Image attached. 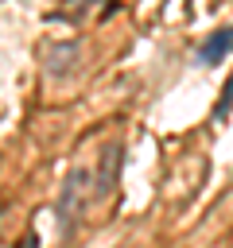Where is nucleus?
<instances>
[{
  "label": "nucleus",
  "mask_w": 233,
  "mask_h": 248,
  "mask_svg": "<svg viewBox=\"0 0 233 248\" xmlns=\"http://www.w3.org/2000/svg\"><path fill=\"white\" fill-rule=\"evenodd\" d=\"M78 66H82V43H74V39L50 43V46L43 50V70H47V78H70Z\"/></svg>",
  "instance_id": "nucleus-1"
},
{
  "label": "nucleus",
  "mask_w": 233,
  "mask_h": 248,
  "mask_svg": "<svg viewBox=\"0 0 233 248\" xmlns=\"http://www.w3.org/2000/svg\"><path fill=\"white\" fill-rule=\"evenodd\" d=\"M120 163H124V155H120V143H109V147L101 151V163H97L93 198H105V194H113V190H116V178H120Z\"/></svg>",
  "instance_id": "nucleus-2"
},
{
  "label": "nucleus",
  "mask_w": 233,
  "mask_h": 248,
  "mask_svg": "<svg viewBox=\"0 0 233 248\" xmlns=\"http://www.w3.org/2000/svg\"><path fill=\"white\" fill-rule=\"evenodd\" d=\"M229 50H233V27H217V31L206 35V43L198 46L194 62H198V66H217V62L229 58Z\"/></svg>",
  "instance_id": "nucleus-3"
},
{
  "label": "nucleus",
  "mask_w": 233,
  "mask_h": 248,
  "mask_svg": "<svg viewBox=\"0 0 233 248\" xmlns=\"http://www.w3.org/2000/svg\"><path fill=\"white\" fill-rule=\"evenodd\" d=\"M85 182H89V170H74V174L66 178V186H62V198H58V221H62V229L70 225V217H74V194H78Z\"/></svg>",
  "instance_id": "nucleus-4"
},
{
  "label": "nucleus",
  "mask_w": 233,
  "mask_h": 248,
  "mask_svg": "<svg viewBox=\"0 0 233 248\" xmlns=\"http://www.w3.org/2000/svg\"><path fill=\"white\" fill-rule=\"evenodd\" d=\"M233 108V74L225 78V85H221V97H217V105H214V116H225Z\"/></svg>",
  "instance_id": "nucleus-5"
}]
</instances>
